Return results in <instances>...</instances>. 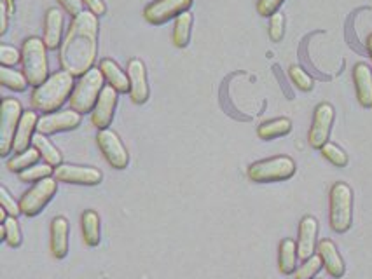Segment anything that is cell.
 I'll list each match as a JSON object with an SVG mask.
<instances>
[{
    "instance_id": "6da1fadb",
    "label": "cell",
    "mask_w": 372,
    "mask_h": 279,
    "mask_svg": "<svg viewBox=\"0 0 372 279\" xmlns=\"http://www.w3.org/2000/svg\"><path fill=\"white\" fill-rule=\"evenodd\" d=\"M98 52V18L82 12L72 19L59 48V65L74 77H82L93 68Z\"/></svg>"
},
{
    "instance_id": "7a4b0ae2",
    "label": "cell",
    "mask_w": 372,
    "mask_h": 279,
    "mask_svg": "<svg viewBox=\"0 0 372 279\" xmlns=\"http://www.w3.org/2000/svg\"><path fill=\"white\" fill-rule=\"evenodd\" d=\"M74 75H71L65 70L55 72L48 77V81L42 86L33 89L32 93V105L35 110L53 114L58 112L63 107L66 99H71L72 91H74Z\"/></svg>"
},
{
    "instance_id": "3957f363",
    "label": "cell",
    "mask_w": 372,
    "mask_h": 279,
    "mask_svg": "<svg viewBox=\"0 0 372 279\" xmlns=\"http://www.w3.org/2000/svg\"><path fill=\"white\" fill-rule=\"evenodd\" d=\"M23 74L28 79V84L33 88L44 84L49 77L48 66V48L44 41L39 37H28L21 48Z\"/></svg>"
},
{
    "instance_id": "277c9868",
    "label": "cell",
    "mask_w": 372,
    "mask_h": 279,
    "mask_svg": "<svg viewBox=\"0 0 372 279\" xmlns=\"http://www.w3.org/2000/svg\"><path fill=\"white\" fill-rule=\"evenodd\" d=\"M328 220L332 231L337 234H344L350 231L353 222V192L350 185L344 182H337L332 185L328 195Z\"/></svg>"
},
{
    "instance_id": "5b68a950",
    "label": "cell",
    "mask_w": 372,
    "mask_h": 279,
    "mask_svg": "<svg viewBox=\"0 0 372 279\" xmlns=\"http://www.w3.org/2000/svg\"><path fill=\"white\" fill-rule=\"evenodd\" d=\"M105 88V77L102 74V70L93 66L88 74L79 77L75 82V88L71 96V108L79 112L81 115L89 114L95 108L96 102H98L100 95Z\"/></svg>"
},
{
    "instance_id": "8992f818",
    "label": "cell",
    "mask_w": 372,
    "mask_h": 279,
    "mask_svg": "<svg viewBox=\"0 0 372 279\" xmlns=\"http://www.w3.org/2000/svg\"><path fill=\"white\" fill-rule=\"evenodd\" d=\"M248 178L255 184H271V182L288 180L295 175V162L288 155L262 159L254 162L247 171Z\"/></svg>"
},
{
    "instance_id": "52a82bcc",
    "label": "cell",
    "mask_w": 372,
    "mask_h": 279,
    "mask_svg": "<svg viewBox=\"0 0 372 279\" xmlns=\"http://www.w3.org/2000/svg\"><path fill=\"white\" fill-rule=\"evenodd\" d=\"M23 107L16 98H4L0 107V155L8 157L15 147V136L21 121Z\"/></svg>"
},
{
    "instance_id": "ba28073f",
    "label": "cell",
    "mask_w": 372,
    "mask_h": 279,
    "mask_svg": "<svg viewBox=\"0 0 372 279\" xmlns=\"http://www.w3.org/2000/svg\"><path fill=\"white\" fill-rule=\"evenodd\" d=\"M58 192V180L55 177L44 178L41 182H35L32 189L25 192L19 199V208L25 217H37L42 209L48 206V202Z\"/></svg>"
},
{
    "instance_id": "9c48e42d",
    "label": "cell",
    "mask_w": 372,
    "mask_h": 279,
    "mask_svg": "<svg viewBox=\"0 0 372 279\" xmlns=\"http://www.w3.org/2000/svg\"><path fill=\"white\" fill-rule=\"evenodd\" d=\"M194 0H154L144 9L145 21L151 25H165L191 9Z\"/></svg>"
},
{
    "instance_id": "30bf717a",
    "label": "cell",
    "mask_w": 372,
    "mask_h": 279,
    "mask_svg": "<svg viewBox=\"0 0 372 279\" xmlns=\"http://www.w3.org/2000/svg\"><path fill=\"white\" fill-rule=\"evenodd\" d=\"M98 147L104 154L105 161L112 166L114 169H124L129 162V154L126 151L122 140L119 135L112 129H100L98 136H96Z\"/></svg>"
},
{
    "instance_id": "8fae6325",
    "label": "cell",
    "mask_w": 372,
    "mask_h": 279,
    "mask_svg": "<svg viewBox=\"0 0 372 279\" xmlns=\"http://www.w3.org/2000/svg\"><path fill=\"white\" fill-rule=\"evenodd\" d=\"M335 112L331 103H320L315 108L313 122H311L310 135H308V142L313 148H322L328 142L331 136L332 124H334Z\"/></svg>"
},
{
    "instance_id": "7c38bea8",
    "label": "cell",
    "mask_w": 372,
    "mask_h": 279,
    "mask_svg": "<svg viewBox=\"0 0 372 279\" xmlns=\"http://www.w3.org/2000/svg\"><path fill=\"white\" fill-rule=\"evenodd\" d=\"M53 177L63 184H74V185H98L104 180V173L98 168H91V166H77V164H62L55 168V175Z\"/></svg>"
},
{
    "instance_id": "4fadbf2b",
    "label": "cell",
    "mask_w": 372,
    "mask_h": 279,
    "mask_svg": "<svg viewBox=\"0 0 372 279\" xmlns=\"http://www.w3.org/2000/svg\"><path fill=\"white\" fill-rule=\"evenodd\" d=\"M82 121V115L79 112L72 110H58L53 114H46L39 117L37 122V133L41 135H56V133L72 131V129L79 128Z\"/></svg>"
},
{
    "instance_id": "5bb4252c",
    "label": "cell",
    "mask_w": 372,
    "mask_h": 279,
    "mask_svg": "<svg viewBox=\"0 0 372 279\" xmlns=\"http://www.w3.org/2000/svg\"><path fill=\"white\" fill-rule=\"evenodd\" d=\"M128 77H129V96L135 105H144L151 96V88L147 81V68L140 58H131L128 61Z\"/></svg>"
},
{
    "instance_id": "9a60e30c",
    "label": "cell",
    "mask_w": 372,
    "mask_h": 279,
    "mask_svg": "<svg viewBox=\"0 0 372 279\" xmlns=\"http://www.w3.org/2000/svg\"><path fill=\"white\" fill-rule=\"evenodd\" d=\"M118 95L119 93L112 86H105L91 112V122L95 128L107 129L111 126L112 119H114L115 107H118Z\"/></svg>"
},
{
    "instance_id": "2e32d148",
    "label": "cell",
    "mask_w": 372,
    "mask_h": 279,
    "mask_svg": "<svg viewBox=\"0 0 372 279\" xmlns=\"http://www.w3.org/2000/svg\"><path fill=\"white\" fill-rule=\"evenodd\" d=\"M317 235H318V222L315 217H304L299 224L297 235V253L301 260H308L313 257L317 250Z\"/></svg>"
},
{
    "instance_id": "e0dca14e",
    "label": "cell",
    "mask_w": 372,
    "mask_h": 279,
    "mask_svg": "<svg viewBox=\"0 0 372 279\" xmlns=\"http://www.w3.org/2000/svg\"><path fill=\"white\" fill-rule=\"evenodd\" d=\"M63 26H65V15L62 9H48L44 18V44L48 51H56L63 44Z\"/></svg>"
},
{
    "instance_id": "ac0fdd59",
    "label": "cell",
    "mask_w": 372,
    "mask_h": 279,
    "mask_svg": "<svg viewBox=\"0 0 372 279\" xmlns=\"http://www.w3.org/2000/svg\"><path fill=\"white\" fill-rule=\"evenodd\" d=\"M357 99L364 108H372V70L367 63H357L353 68Z\"/></svg>"
},
{
    "instance_id": "d6986e66",
    "label": "cell",
    "mask_w": 372,
    "mask_h": 279,
    "mask_svg": "<svg viewBox=\"0 0 372 279\" xmlns=\"http://www.w3.org/2000/svg\"><path fill=\"white\" fill-rule=\"evenodd\" d=\"M318 255L322 257V262H324V267L332 278L340 279L343 278L344 272H346V265H344L343 257L337 251L334 242L331 239H322L318 242Z\"/></svg>"
},
{
    "instance_id": "ffe728a7",
    "label": "cell",
    "mask_w": 372,
    "mask_h": 279,
    "mask_svg": "<svg viewBox=\"0 0 372 279\" xmlns=\"http://www.w3.org/2000/svg\"><path fill=\"white\" fill-rule=\"evenodd\" d=\"M37 112H23L21 115V121H19L18 126V131H16L15 136V147H12V151L16 152V154H21V152L28 151L30 144H32L33 140V131H37Z\"/></svg>"
},
{
    "instance_id": "44dd1931",
    "label": "cell",
    "mask_w": 372,
    "mask_h": 279,
    "mask_svg": "<svg viewBox=\"0 0 372 279\" xmlns=\"http://www.w3.org/2000/svg\"><path fill=\"white\" fill-rule=\"evenodd\" d=\"M68 232L71 225L65 217H56L51 222V253L55 258H65L68 253Z\"/></svg>"
},
{
    "instance_id": "7402d4cb",
    "label": "cell",
    "mask_w": 372,
    "mask_h": 279,
    "mask_svg": "<svg viewBox=\"0 0 372 279\" xmlns=\"http://www.w3.org/2000/svg\"><path fill=\"white\" fill-rule=\"evenodd\" d=\"M100 70L104 74L105 81L109 82V86L115 89L118 93H129V77L128 72L121 68L114 59H102L100 61Z\"/></svg>"
},
{
    "instance_id": "603a6c76",
    "label": "cell",
    "mask_w": 372,
    "mask_h": 279,
    "mask_svg": "<svg viewBox=\"0 0 372 279\" xmlns=\"http://www.w3.org/2000/svg\"><path fill=\"white\" fill-rule=\"evenodd\" d=\"M297 242L287 238L280 242V253H278V267L281 274L288 276L297 271Z\"/></svg>"
},
{
    "instance_id": "cb8c5ba5",
    "label": "cell",
    "mask_w": 372,
    "mask_h": 279,
    "mask_svg": "<svg viewBox=\"0 0 372 279\" xmlns=\"http://www.w3.org/2000/svg\"><path fill=\"white\" fill-rule=\"evenodd\" d=\"M82 238L89 248H96L100 244V217L96 211L88 209L81 217Z\"/></svg>"
},
{
    "instance_id": "d4e9b609",
    "label": "cell",
    "mask_w": 372,
    "mask_h": 279,
    "mask_svg": "<svg viewBox=\"0 0 372 279\" xmlns=\"http://www.w3.org/2000/svg\"><path fill=\"white\" fill-rule=\"evenodd\" d=\"M292 131V121L287 117H278L273 121L262 122L257 128V136L261 140H275L288 135Z\"/></svg>"
},
{
    "instance_id": "484cf974",
    "label": "cell",
    "mask_w": 372,
    "mask_h": 279,
    "mask_svg": "<svg viewBox=\"0 0 372 279\" xmlns=\"http://www.w3.org/2000/svg\"><path fill=\"white\" fill-rule=\"evenodd\" d=\"M32 144H33V147L41 152V157L44 159V162H48L49 166H53V168H58V166L63 164L62 152H59L58 148H56L55 145H53L51 142L46 138V135L37 133V135L33 136Z\"/></svg>"
},
{
    "instance_id": "4316f807",
    "label": "cell",
    "mask_w": 372,
    "mask_h": 279,
    "mask_svg": "<svg viewBox=\"0 0 372 279\" xmlns=\"http://www.w3.org/2000/svg\"><path fill=\"white\" fill-rule=\"evenodd\" d=\"M192 12H184L178 18H175V26H174V44L178 49L187 48L189 42H191V33H192Z\"/></svg>"
},
{
    "instance_id": "83f0119b",
    "label": "cell",
    "mask_w": 372,
    "mask_h": 279,
    "mask_svg": "<svg viewBox=\"0 0 372 279\" xmlns=\"http://www.w3.org/2000/svg\"><path fill=\"white\" fill-rule=\"evenodd\" d=\"M0 82L8 89L16 93H23L28 88V79L25 77V74L18 72V70L9 68V66H2L0 68Z\"/></svg>"
},
{
    "instance_id": "f1b7e54d",
    "label": "cell",
    "mask_w": 372,
    "mask_h": 279,
    "mask_svg": "<svg viewBox=\"0 0 372 279\" xmlns=\"http://www.w3.org/2000/svg\"><path fill=\"white\" fill-rule=\"evenodd\" d=\"M39 159H41V152L35 147H30L28 151L21 152V154H16L15 157L9 159L8 168L11 169L12 173H21L25 169H28L30 166L37 164Z\"/></svg>"
},
{
    "instance_id": "f546056e",
    "label": "cell",
    "mask_w": 372,
    "mask_h": 279,
    "mask_svg": "<svg viewBox=\"0 0 372 279\" xmlns=\"http://www.w3.org/2000/svg\"><path fill=\"white\" fill-rule=\"evenodd\" d=\"M53 175H55V168L53 166H49L48 162H42V164L37 162V164L30 166L25 171L18 173V178L23 184H33V182H41L44 178L53 177Z\"/></svg>"
},
{
    "instance_id": "4dcf8cb0",
    "label": "cell",
    "mask_w": 372,
    "mask_h": 279,
    "mask_svg": "<svg viewBox=\"0 0 372 279\" xmlns=\"http://www.w3.org/2000/svg\"><path fill=\"white\" fill-rule=\"evenodd\" d=\"M320 152L331 164L337 166V168H344V166H348V161H350L346 152L341 147H337L335 144H332V142H327V144L320 148Z\"/></svg>"
},
{
    "instance_id": "1f68e13d",
    "label": "cell",
    "mask_w": 372,
    "mask_h": 279,
    "mask_svg": "<svg viewBox=\"0 0 372 279\" xmlns=\"http://www.w3.org/2000/svg\"><path fill=\"white\" fill-rule=\"evenodd\" d=\"M322 265L324 262H322L320 255H313L308 260H302V265H299V269L295 271V279H313L320 272Z\"/></svg>"
},
{
    "instance_id": "d6a6232c",
    "label": "cell",
    "mask_w": 372,
    "mask_h": 279,
    "mask_svg": "<svg viewBox=\"0 0 372 279\" xmlns=\"http://www.w3.org/2000/svg\"><path fill=\"white\" fill-rule=\"evenodd\" d=\"M288 75H290V81L294 82L295 88H299L301 91H311L315 88V81L311 79V75L308 72H304L301 66H290L288 68Z\"/></svg>"
},
{
    "instance_id": "836d02e7",
    "label": "cell",
    "mask_w": 372,
    "mask_h": 279,
    "mask_svg": "<svg viewBox=\"0 0 372 279\" xmlns=\"http://www.w3.org/2000/svg\"><path fill=\"white\" fill-rule=\"evenodd\" d=\"M6 227V238L4 241L8 242L11 248H18L21 247V229H19L18 220H16V217H8V220L2 224Z\"/></svg>"
},
{
    "instance_id": "e575fe53",
    "label": "cell",
    "mask_w": 372,
    "mask_h": 279,
    "mask_svg": "<svg viewBox=\"0 0 372 279\" xmlns=\"http://www.w3.org/2000/svg\"><path fill=\"white\" fill-rule=\"evenodd\" d=\"M285 35V16L277 12L269 18V37L273 42H280Z\"/></svg>"
},
{
    "instance_id": "d590c367",
    "label": "cell",
    "mask_w": 372,
    "mask_h": 279,
    "mask_svg": "<svg viewBox=\"0 0 372 279\" xmlns=\"http://www.w3.org/2000/svg\"><path fill=\"white\" fill-rule=\"evenodd\" d=\"M19 61H21V52L18 49L6 44L0 46V63H2V66H9L11 68V66L18 65Z\"/></svg>"
},
{
    "instance_id": "8d00e7d4",
    "label": "cell",
    "mask_w": 372,
    "mask_h": 279,
    "mask_svg": "<svg viewBox=\"0 0 372 279\" xmlns=\"http://www.w3.org/2000/svg\"><path fill=\"white\" fill-rule=\"evenodd\" d=\"M0 206L8 211L9 217H18L21 213L19 202L15 201V198L9 194V191L6 187H0Z\"/></svg>"
},
{
    "instance_id": "74e56055",
    "label": "cell",
    "mask_w": 372,
    "mask_h": 279,
    "mask_svg": "<svg viewBox=\"0 0 372 279\" xmlns=\"http://www.w3.org/2000/svg\"><path fill=\"white\" fill-rule=\"evenodd\" d=\"M283 2L285 0H259L257 12L264 18H271L273 15H277Z\"/></svg>"
},
{
    "instance_id": "f35d334b",
    "label": "cell",
    "mask_w": 372,
    "mask_h": 279,
    "mask_svg": "<svg viewBox=\"0 0 372 279\" xmlns=\"http://www.w3.org/2000/svg\"><path fill=\"white\" fill-rule=\"evenodd\" d=\"M59 6L66 15H71L72 18H77L79 15L84 12V0H58Z\"/></svg>"
},
{
    "instance_id": "ab89813d",
    "label": "cell",
    "mask_w": 372,
    "mask_h": 279,
    "mask_svg": "<svg viewBox=\"0 0 372 279\" xmlns=\"http://www.w3.org/2000/svg\"><path fill=\"white\" fill-rule=\"evenodd\" d=\"M84 4L88 6L89 12H93L96 18L107 15V6H105L104 0H84Z\"/></svg>"
},
{
    "instance_id": "60d3db41",
    "label": "cell",
    "mask_w": 372,
    "mask_h": 279,
    "mask_svg": "<svg viewBox=\"0 0 372 279\" xmlns=\"http://www.w3.org/2000/svg\"><path fill=\"white\" fill-rule=\"evenodd\" d=\"M8 28H9V12L8 9H6V6L2 4V8H0V35H6Z\"/></svg>"
},
{
    "instance_id": "b9f144b4",
    "label": "cell",
    "mask_w": 372,
    "mask_h": 279,
    "mask_svg": "<svg viewBox=\"0 0 372 279\" xmlns=\"http://www.w3.org/2000/svg\"><path fill=\"white\" fill-rule=\"evenodd\" d=\"M2 4L6 6V9H8L9 16H11V15H15V9H16V6H15V0H4V2H2Z\"/></svg>"
},
{
    "instance_id": "7bdbcfd3",
    "label": "cell",
    "mask_w": 372,
    "mask_h": 279,
    "mask_svg": "<svg viewBox=\"0 0 372 279\" xmlns=\"http://www.w3.org/2000/svg\"><path fill=\"white\" fill-rule=\"evenodd\" d=\"M365 48H367L369 56H371V59H372V33L367 37V41H365Z\"/></svg>"
},
{
    "instance_id": "ee69618b",
    "label": "cell",
    "mask_w": 372,
    "mask_h": 279,
    "mask_svg": "<svg viewBox=\"0 0 372 279\" xmlns=\"http://www.w3.org/2000/svg\"><path fill=\"white\" fill-rule=\"evenodd\" d=\"M8 211H6L4 208H2V206H0V224H4L6 220H8Z\"/></svg>"
}]
</instances>
